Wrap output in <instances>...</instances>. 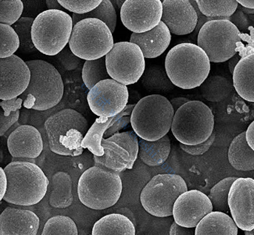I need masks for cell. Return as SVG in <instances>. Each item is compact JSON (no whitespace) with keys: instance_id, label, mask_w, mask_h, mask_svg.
<instances>
[{"instance_id":"obj_21","label":"cell","mask_w":254,"mask_h":235,"mask_svg":"<svg viewBox=\"0 0 254 235\" xmlns=\"http://www.w3.org/2000/svg\"><path fill=\"white\" fill-rule=\"evenodd\" d=\"M39 223V217L33 212L6 208L0 215V235H37Z\"/></svg>"},{"instance_id":"obj_20","label":"cell","mask_w":254,"mask_h":235,"mask_svg":"<svg viewBox=\"0 0 254 235\" xmlns=\"http://www.w3.org/2000/svg\"><path fill=\"white\" fill-rule=\"evenodd\" d=\"M7 147L13 158L36 159L43 152V138L35 127L21 125L9 134Z\"/></svg>"},{"instance_id":"obj_3","label":"cell","mask_w":254,"mask_h":235,"mask_svg":"<svg viewBox=\"0 0 254 235\" xmlns=\"http://www.w3.org/2000/svg\"><path fill=\"white\" fill-rule=\"evenodd\" d=\"M52 152L61 156H81L83 139L89 130L88 121L71 109H65L50 116L45 122Z\"/></svg>"},{"instance_id":"obj_10","label":"cell","mask_w":254,"mask_h":235,"mask_svg":"<svg viewBox=\"0 0 254 235\" xmlns=\"http://www.w3.org/2000/svg\"><path fill=\"white\" fill-rule=\"evenodd\" d=\"M241 44V33L229 20H210L199 29L198 46L210 62L229 60L237 54Z\"/></svg>"},{"instance_id":"obj_39","label":"cell","mask_w":254,"mask_h":235,"mask_svg":"<svg viewBox=\"0 0 254 235\" xmlns=\"http://www.w3.org/2000/svg\"><path fill=\"white\" fill-rule=\"evenodd\" d=\"M24 10V4L20 0H1L0 1V22L13 25L18 21Z\"/></svg>"},{"instance_id":"obj_9","label":"cell","mask_w":254,"mask_h":235,"mask_svg":"<svg viewBox=\"0 0 254 235\" xmlns=\"http://www.w3.org/2000/svg\"><path fill=\"white\" fill-rule=\"evenodd\" d=\"M69 47L81 59L95 60L105 57L114 46L112 32L101 20L89 18L73 27Z\"/></svg>"},{"instance_id":"obj_15","label":"cell","mask_w":254,"mask_h":235,"mask_svg":"<svg viewBox=\"0 0 254 235\" xmlns=\"http://www.w3.org/2000/svg\"><path fill=\"white\" fill-rule=\"evenodd\" d=\"M162 12L160 0H127L121 9V19L133 33H144L158 25Z\"/></svg>"},{"instance_id":"obj_49","label":"cell","mask_w":254,"mask_h":235,"mask_svg":"<svg viewBox=\"0 0 254 235\" xmlns=\"http://www.w3.org/2000/svg\"><path fill=\"white\" fill-rule=\"evenodd\" d=\"M46 4L50 10H53V9L61 10V8H62L61 4L58 2V0H46Z\"/></svg>"},{"instance_id":"obj_17","label":"cell","mask_w":254,"mask_h":235,"mask_svg":"<svg viewBox=\"0 0 254 235\" xmlns=\"http://www.w3.org/2000/svg\"><path fill=\"white\" fill-rule=\"evenodd\" d=\"M0 99L9 100L24 93L29 85L31 70L17 56L0 59Z\"/></svg>"},{"instance_id":"obj_33","label":"cell","mask_w":254,"mask_h":235,"mask_svg":"<svg viewBox=\"0 0 254 235\" xmlns=\"http://www.w3.org/2000/svg\"><path fill=\"white\" fill-rule=\"evenodd\" d=\"M82 79L85 86L90 90L100 81L111 79L107 72L106 57L85 61L82 68Z\"/></svg>"},{"instance_id":"obj_5","label":"cell","mask_w":254,"mask_h":235,"mask_svg":"<svg viewBox=\"0 0 254 235\" xmlns=\"http://www.w3.org/2000/svg\"><path fill=\"white\" fill-rule=\"evenodd\" d=\"M175 111L167 98L151 95L140 99L131 115V124L142 139L157 141L165 136L172 127Z\"/></svg>"},{"instance_id":"obj_34","label":"cell","mask_w":254,"mask_h":235,"mask_svg":"<svg viewBox=\"0 0 254 235\" xmlns=\"http://www.w3.org/2000/svg\"><path fill=\"white\" fill-rule=\"evenodd\" d=\"M23 99L15 98L9 100H2L0 103V135L2 136L18 120Z\"/></svg>"},{"instance_id":"obj_14","label":"cell","mask_w":254,"mask_h":235,"mask_svg":"<svg viewBox=\"0 0 254 235\" xmlns=\"http://www.w3.org/2000/svg\"><path fill=\"white\" fill-rule=\"evenodd\" d=\"M87 99L93 114L102 118H112L126 108L128 90L126 85L115 80H104L91 89Z\"/></svg>"},{"instance_id":"obj_16","label":"cell","mask_w":254,"mask_h":235,"mask_svg":"<svg viewBox=\"0 0 254 235\" xmlns=\"http://www.w3.org/2000/svg\"><path fill=\"white\" fill-rule=\"evenodd\" d=\"M228 206L236 226L243 231L254 230V180L237 178L232 183Z\"/></svg>"},{"instance_id":"obj_18","label":"cell","mask_w":254,"mask_h":235,"mask_svg":"<svg viewBox=\"0 0 254 235\" xmlns=\"http://www.w3.org/2000/svg\"><path fill=\"white\" fill-rule=\"evenodd\" d=\"M213 206L208 196L197 190L183 193L175 201L173 216L175 222L186 228H195L210 212Z\"/></svg>"},{"instance_id":"obj_38","label":"cell","mask_w":254,"mask_h":235,"mask_svg":"<svg viewBox=\"0 0 254 235\" xmlns=\"http://www.w3.org/2000/svg\"><path fill=\"white\" fill-rule=\"evenodd\" d=\"M1 33V47H0V58H7L14 54L20 48V39L18 35L11 26L7 24H0Z\"/></svg>"},{"instance_id":"obj_30","label":"cell","mask_w":254,"mask_h":235,"mask_svg":"<svg viewBox=\"0 0 254 235\" xmlns=\"http://www.w3.org/2000/svg\"><path fill=\"white\" fill-rule=\"evenodd\" d=\"M197 7L203 16L213 18L214 20H229L237 9L236 0H196Z\"/></svg>"},{"instance_id":"obj_48","label":"cell","mask_w":254,"mask_h":235,"mask_svg":"<svg viewBox=\"0 0 254 235\" xmlns=\"http://www.w3.org/2000/svg\"><path fill=\"white\" fill-rule=\"evenodd\" d=\"M241 58H243V56L242 54H240V56H234V57H232L230 59V61L229 62V69H230L231 73H233V70H234L235 67H236V65H237L239 61L241 59Z\"/></svg>"},{"instance_id":"obj_51","label":"cell","mask_w":254,"mask_h":235,"mask_svg":"<svg viewBox=\"0 0 254 235\" xmlns=\"http://www.w3.org/2000/svg\"><path fill=\"white\" fill-rule=\"evenodd\" d=\"M12 162H28V163H35V159L31 158H12Z\"/></svg>"},{"instance_id":"obj_45","label":"cell","mask_w":254,"mask_h":235,"mask_svg":"<svg viewBox=\"0 0 254 235\" xmlns=\"http://www.w3.org/2000/svg\"><path fill=\"white\" fill-rule=\"evenodd\" d=\"M8 180L5 171L0 168V200L3 199L7 190Z\"/></svg>"},{"instance_id":"obj_31","label":"cell","mask_w":254,"mask_h":235,"mask_svg":"<svg viewBox=\"0 0 254 235\" xmlns=\"http://www.w3.org/2000/svg\"><path fill=\"white\" fill-rule=\"evenodd\" d=\"M203 97L208 101L218 103L225 100L232 92L233 84L222 76L207 77L200 85Z\"/></svg>"},{"instance_id":"obj_27","label":"cell","mask_w":254,"mask_h":235,"mask_svg":"<svg viewBox=\"0 0 254 235\" xmlns=\"http://www.w3.org/2000/svg\"><path fill=\"white\" fill-rule=\"evenodd\" d=\"M93 235H134L135 228L128 217L118 213L103 217L94 224Z\"/></svg>"},{"instance_id":"obj_11","label":"cell","mask_w":254,"mask_h":235,"mask_svg":"<svg viewBox=\"0 0 254 235\" xmlns=\"http://www.w3.org/2000/svg\"><path fill=\"white\" fill-rule=\"evenodd\" d=\"M187 191V184L179 175H158L145 186L140 201L149 214L157 217H169L173 215L176 199Z\"/></svg>"},{"instance_id":"obj_35","label":"cell","mask_w":254,"mask_h":235,"mask_svg":"<svg viewBox=\"0 0 254 235\" xmlns=\"http://www.w3.org/2000/svg\"><path fill=\"white\" fill-rule=\"evenodd\" d=\"M236 179L237 177L235 176L226 177L212 187L209 198L211 202L213 209L214 208L216 211L223 212L225 213L229 211L228 196H229L231 186Z\"/></svg>"},{"instance_id":"obj_44","label":"cell","mask_w":254,"mask_h":235,"mask_svg":"<svg viewBox=\"0 0 254 235\" xmlns=\"http://www.w3.org/2000/svg\"><path fill=\"white\" fill-rule=\"evenodd\" d=\"M170 235H194L195 230L192 228H186L181 226L177 223L174 222L170 228Z\"/></svg>"},{"instance_id":"obj_43","label":"cell","mask_w":254,"mask_h":235,"mask_svg":"<svg viewBox=\"0 0 254 235\" xmlns=\"http://www.w3.org/2000/svg\"><path fill=\"white\" fill-rule=\"evenodd\" d=\"M70 47H69V49L65 47V48L58 54V56H59L60 59H61V62H63L64 66L67 67L68 70H73L77 65L73 63L72 61H78L80 60V59H78V57H76L72 52L70 53L71 50L70 51Z\"/></svg>"},{"instance_id":"obj_36","label":"cell","mask_w":254,"mask_h":235,"mask_svg":"<svg viewBox=\"0 0 254 235\" xmlns=\"http://www.w3.org/2000/svg\"><path fill=\"white\" fill-rule=\"evenodd\" d=\"M77 226L71 218L65 216L52 217L45 224L43 235H77Z\"/></svg>"},{"instance_id":"obj_13","label":"cell","mask_w":254,"mask_h":235,"mask_svg":"<svg viewBox=\"0 0 254 235\" xmlns=\"http://www.w3.org/2000/svg\"><path fill=\"white\" fill-rule=\"evenodd\" d=\"M107 72L113 79L127 86L136 83L145 70L143 54L137 45L122 42L115 43L106 55Z\"/></svg>"},{"instance_id":"obj_52","label":"cell","mask_w":254,"mask_h":235,"mask_svg":"<svg viewBox=\"0 0 254 235\" xmlns=\"http://www.w3.org/2000/svg\"><path fill=\"white\" fill-rule=\"evenodd\" d=\"M240 9H241L242 12L243 13H245V14H253L254 15V9H247V8H244L242 6V7H240Z\"/></svg>"},{"instance_id":"obj_41","label":"cell","mask_w":254,"mask_h":235,"mask_svg":"<svg viewBox=\"0 0 254 235\" xmlns=\"http://www.w3.org/2000/svg\"><path fill=\"white\" fill-rule=\"evenodd\" d=\"M215 137V133L213 132L211 135L202 143L194 145H185V144L180 143V146L182 149L186 153L193 155V156H199V155H203V153H206V151L209 150L210 146L214 143Z\"/></svg>"},{"instance_id":"obj_37","label":"cell","mask_w":254,"mask_h":235,"mask_svg":"<svg viewBox=\"0 0 254 235\" xmlns=\"http://www.w3.org/2000/svg\"><path fill=\"white\" fill-rule=\"evenodd\" d=\"M35 21L32 17H21L13 25L20 39V50L21 53L29 54L36 50L32 41V26Z\"/></svg>"},{"instance_id":"obj_12","label":"cell","mask_w":254,"mask_h":235,"mask_svg":"<svg viewBox=\"0 0 254 235\" xmlns=\"http://www.w3.org/2000/svg\"><path fill=\"white\" fill-rule=\"evenodd\" d=\"M104 155L95 156L96 167L120 174L133 168L138 153V141L134 131L115 133L102 139Z\"/></svg>"},{"instance_id":"obj_22","label":"cell","mask_w":254,"mask_h":235,"mask_svg":"<svg viewBox=\"0 0 254 235\" xmlns=\"http://www.w3.org/2000/svg\"><path fill=\"white\" fill-rule=\"evenodd\" d=\"M172 40L168 27L160 21L158 25L144 33H132L130 43L139 47L144 58H156L164 54Z\"/></svg>"},{"instance_id":"obj_26","label":"cell","mask_w":254,"mask_h":235,"mask_svg":"<svg viewBox=\"0 0 254 235\" xmlns=\"http://www.w3.org/2000/svg\"><path fill=\"white\" fill-rule=\"evenodd\" d=\"M171 152V141L165 136L157 141L141 139L138 142V153L144 164L150 167L161 165L167 160Z\"/></svg>"},{"instance_id":"obj_6","label":"cell","mask_w":254,"mask_h":235,"mask_svg":"<svg viewBox=\"0 0 254 235\" xmlns=\"http://www.w3.org/2000/svg\"><path fill=\"white\" fill-rule=\"evenodd\" d=\"M77 193L84 206L92 210H105L115 206L122 193L119 174L100 167H91L80 177Z\"/></svg>"},{"instance_id":"obj_42","label":"cell","mask_w":254,"mask_h":235,"mask_svg":"<svg viewBox=\"0 0 254 235\" xmlns=\"http://www.w3.org/2000/svg\"><path fill=\"white\" fill-rule=\"evenodd\" d=\"M229 21H230L232 24H234L239 31H240V30L243 31V30L247 29L249 25L251 24V22H250V20H249L247 15L242 12L240 8H239L237 11L235 12V13L231 16L230 18H229Z\"/></svg>"},{"instance_id":"obj_2","label":"cell","mask_w":254,"mask_h":235,"mask_svg":"<svg viewBox=\"0 0 254 235\" xmlns=\"http://www.w3.org/2000/svg\"><path fill=\"white\" fill-rule=\"evenodd\" d=\"M7 190L3 199L17 206L37 204L46 195L49 180L40 167L33 163L11 162L4 168Z\"/></svg>"},{"instance_id":"obj_32","label":"cell","mask_w":254,"mask_h":235,"mask_svg":"<svg viewBox=\"0 0 254 235\" xmlns=\"http://www.w3.org/2000/svg\"><path fill=\"white\" fill-rule=\"evenodd\" d=\"M89 18L101 20L108 27L112 33L115 32L117 24V14L115 6L110 0H102L100 6L89 13L85 14L74 13L72 20L74 26L81 20Z\"/></svg>"},{"instance_id":"obj_50","label":"cell","mask_w":254,"mask_h":235,"mask_svg":"<svg viewBox=\"0 0 254 235\" xmlns=\"http://www.w3.org/2000/svg\"><path fill=\"white\" fill-rule=\"evenodd\" d=\"M237 3H240L243 7L247 9H254V0H238Z\"/></svg>"},{"instance_id":"obj_19","label":"cell","mask_w":254,"mask_h":235,"mask_svg":"<svg viewBox=\"0 0 254 235\" xmlns=\"http://www.w3.org/2000/svg\"><path fill=\"white\" fill-rule=\"evenodd\" d=\"M161 21L174 35L191 33L198 23V16L189 0H164Z\"/></svg>"},{"instance_id":"obj_7","label":"cell","mask_w":254,"mask_h":235,"mask_svg":"<svg viewBox=\"0 0 254 235\" xmlns=\"http://www.w3.org/2000/svg\"><path fill=\"white\" fill-rule=\"evenodd\" d=\"M73 20L63 10H46L38 15L32 26V41L36 50L46 56H56L68 44Z\"/></svg>"},{"instance_id":"obj_4","label":"cell","mask_w":254,"mask_h":235,"mask_svg":"<svg viewBox=\"0 0 254 235\" xmlns=\"http://www.w3.org/2000/svg\"><path fill=\"white\" fill-rule=\"evenodd\" d=\"M31 70L29 85L20 95L27 109L44 111L56 107L64 95L61 74L53 65L44 60L26 62Z\"/></svg>"},{"instance_id":"obj_28","label":"cell","mask_w":254,"mask_h":235,"mask_svg":"<svg viewBox=\"0 0 254 235\" xmlns=\"http://www.w3.org/2000/svg\"><path fill=\"white\" fill-rule=\"evenodd\" d=\"M229 160L238 171H254V151L247 143L246 132L239 134L232 141L229 147Z\"/></svg>"},{"instance_id":"obj_40","label":"cell","mask_w":254,"mask_h":235,"mask_svg":"<svg viewBox=\"0 0 254 235\" xmlns=\"http://www.w3.org/2000/svg\"><path fill=\"white\" fill-rule=\"evenodd\" d=\"M58 2L62 7L68 9L69 11L74 12V13L77 14H85L100 6L102 0H58Z\"/></svg>"},{"instance_id":"obj_47","label":"cell","mask_w":254,"mask_h":235,"mask_svg":"<svg viewBox=\"0 0 254 235\" xmlns=\"http://www.w3.org/2000/svg\"><path fill=\"white\" fill-rule=\"evenodd\" d=\"M190 101V99H186V98H176V99H172V102H170V103L172 104L174 111L175 113L182 106L184 105L186 103H188Z\"/></svg>"},{"instance_id":"obj_23","label":"cell","mask_w":254,"mask_h":235,"mask_svg":"<svg viewBox=\"0 0 254 235\" xmlns=\"http://www.w3.org/2000/svg\"><path fill=\"white\" fill-rule=\"evenodd\" d=\"M134 106H126L123 111L116 116L112 118H98L90 127L86 135L83 139L82 146L84 149H88L95 156H102L104 155L103 148L102 147V139L106 130L112 127L117 122L119 121L123 117L131 115Z\"/></svg>"},{"instance_id":"obj_25","label":"cell","mask_w":254,"mask_h":235,"mask_svg":"<svg viewBox=\"0 0 254 235\" xmlns=\"http://www.w3.org/2000/svg\"><path fill=\"white\" fill-rule=\"evenodd\" d=\"M195 235H237L238 227L228 214L210 212L203 217L195 230Z\"/></svg>"},{"instance_id":"obj_24","label":"cell","mask_w":254,"mask_h":235,"mask_svg":"<svg viewBox=\"0 0 254 235\" xmlns=\"http://www.w3.org/2000/svg\"><path fill=\"white\" fill-rule=\"evenodd\" d=\"M233 85L237 93L247 101L254 102V55L241 58L233 70Z\"/></svg>"},{"instance_id":"obj_29","label":"cell","mask_w":254,"mask_h":235,"mask_svg":"<svg viewBox=\"0 0 254 235\" xmlns=\"http://www.w3.org/2000/svg\"><path fill=\"white\" fill-rule=\"evenodd\" d=\"M50 204L52 207L65 209L73 202L72 180L68 174L58 172L52 177Z\"/></svg>"},{"instance_id":"obj_46","label":"cell","mask_w":254,"mask_h":235,"mask_svg":"<svg viewBox=\"0 0 254 235\" xmlns=\"http://www.w3.org/2000/svg\"><path fill=\"white\" fill-rule=\"evenodd\" d=\"M246 140L250 147L254 149V122L251 123L248 129L246 131Z\"/></svg>"},{"instance_id":"obj_1","label":"cell","mask_w":254,"mask_h":235,"mask_svg":"<svg viewBox=\"0 0 254 235\" xmlns=\"http://www.w3.org/2000/svg\"><path fill=\"white\" fill-rule=\"evenodd\" d=\"M202 49L192 43L177 45L168 52L165 70L170 81L183 89L200 86L208 77L210 63Z\"/></svg>"},{"instance_id":"obj_8","label":"cell","mask_w":254,"mask_h":235,"mask_svg":"<svg viewBox=\"0 0 254 235\" xmlns=\"http://www.w3.org/2000/svg\"><path fill=\"white\" fill-rule=\"evenodd\" d=\"M214 127L211 110L202 102L190 100L175 113L171 128L180 143L194 145L205 142Z\"/></svg>"}]
</instances>
